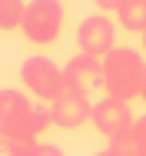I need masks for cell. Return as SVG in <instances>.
<instances>
[{"instance_id":"obj_1","label":"cell","mask_w":146,"mask_h":156,"mask_svg":"<svg viewBox=\"0 0 146 156\" xmlns=\"http://www.w3.org/2000/svg\"><path fill=\"white\" fill-rule=\"evenodd\" d=\"M143 73H146L143 57L133 47H116L113 53L103 57V90H106V96H116V100L130 103L133 96H140Z\"/></svg>"},{"instance_id":"obj_2","label":"cell","mask_w":146,"mask_h":156,"mask_svg":"<svg viewBox=\"0 0 146 156\" xmlns=\"http://www.w3.org/2000/svg\"><path fill=\"white\" fill-rule=\"evenodd\" d=\"M20 80L30 93L43 103H57L60 96L66 93V76H63V66H57L47 57H27L20 66Z\"/></svg>"},{"instance_id":"obj_3","label":"cell","mask_w":146,"mask_h":156,"mask_svg":"<svg viewBox=\"0 0 146 156\" xmlns=\"http://www.w3.org/2000/svg\"><path fill=\"white\" fill-rule=\"evenodd\" d=\"M20 30L27 33L30 43H40V47L53 43L63 30V3L60 0H30Z\"/></svg>"},{"instance_id":"obj_4","label":"cell","mask_w":146,"mask_h":156,"mask_svg":"<svg viewBox=\"0 0 146 156\" xmlns=\"http://www.w3.org/2000/svg\"><path fill=\"white\" fill-rule=\"evenodd\" d=\"M77 43H80V53H90V57H106L116 50V27L106 13H93L87 17L80 27H77Z\"/></svg>"},{"instance_id":"obj_5","label":"cell","mask_w":146,"mask_h":156,"mask_svg":"<svg viewBox=\"0 0 146 156\" xmlns=\"http://www.w3.org/2000/svg\"><path fill=\"white\" fill-rule=\"evenodd\" d=\"M90 123L96 126V133H103L106 140H116L123 133H130L136 116L130 113V103L126 100H116V96H103L100 103H93V120Z\"/></svg>"},{"instance_id":"obj_6","label":"cell","mask_w":146,"mask_h":156,"mask_svg":"<svg viewBox=\"0 0 146 156\" xmlns=\"http://www.w3.org/2000/svg\"><path fill=\"white\" fill-rule=\"evenodd\" d=\"M63 76H66V90L70 93L90 96V90L103 87V60L100 57H90V53H77L73 60L63 66Z\"/></svg>"},{"instance_id":"obj_7","label":"cell","mask_w":146,"mask_h":156,"mask_svg":"<svg viewBox=\"0 0 146 156\" xmlns=\"http://www.w3.org/2000/svg\"><path fill=\"white\" fill-rule=\"evenodd\" d=\"M50 116H53V126H60V129H77L93 120V103L87 96L66 90L57 103H50Z\"/></svg>"},{"instance_id":"obj_8","label":"cell","mask_w":146,"mask_h":156,"mask_svg":"<svg viewBox=\"0 0 146 156\" xmlns=\"http://www.w3.org/2000/svg\"><path fill=\"white\" fill-rule=\"evenodd\" d=\"M47 126H53L50 110L27 106L23 113H17V116H10L7 123H0V136H23V140H37Z\"/></svg>"},{"instance_id":"obj_9","label":"cell","mask_w":146,"mask_h":156,"mask_svg":"<svg viewBox=\"0 0 146 156\" xmlns=\"http://www.w3.org/2000/svg\"><path fill=\"white\" fill-rule=\"evenodd\" d=\"M116 20H119L123 30L143 37L146 33V0H126V3L116 10Z\"/></svg>"},{"instance_id":"obj_10","label":"cell","mask_w":146,"mask_h":156,"mask_svg":"<svg viewBox=\"0 0 146 156\" xmlns=\"http://www.w3.org/2000/svg\"><path fill=\"white\" fill-rule=\"evenodd\" d=\"M27 3L23 0H0V30H17L23 27Z\"/></svg>"},{"instance_id":"obj_11","label":"cell","mask_w":146,"mask_h":156,"mask_svg":"<svg viewBox=\"0 0 146 156\" xmlns=\"http://www.w3.org/2000/svg\"><path fill=\"white\" fill-rule=\"evenodd\" d=\"M27 106H30V100L20 90H0V123H7L10 116L23 113Z\"/></svg>"},{"instance_id":"obj_12","label":"cell","mask_w":146,"mask_h":156,"mask_svg":"<svg viewBox=\"0 0 146 156\" xmlns=\"http://www.w3.org/2000/svg\"><path fill=\"white\" fill-rule=\"evenodd\" d=\"M0 150L7 156H30L37 150V140H23V136H0Z\"/></svg>"},{"instance_id":"obj_13","label":"cell","mask_w":146,"mask_h":156,"mask_svg":"<svg viewBox=\"0 0 146 156\" xmlns=\"http://www.w3.org/2000/svg\"><path fill=\"white\" fill-rule=\"evenodd\" d=\"M110 153H113V156H140V153H136L133 129H130V133H123V136H116V140H110Z\"/></svg>"},{"instance_id":"obj_14","label":"cell","mask_w":146,"mask_h":156,"mask_svg":"<svg viewBox=\"0 0 146 156\" xmlns=\"http://www.w3.org/2000/svg\"><path fill=\"white\" fill-rule=\"evenodd\" d=\"M133 140H136V153L146 156V116H140L133 123Z\"/></svg>"},{"instance_id":"obj_15","label":"cell","mask_w":146,"mask_h":156,"mask_svg":"<svg viewBox=\"0 0 146 156\" xmlns=\"http://www.w3.org/2000/svg\"><path fill=\"white\" fill-rule=\"evenodd\" d=\"M30 156H63V150L53 146V143H37V150H33Z\"/></svg>"},{"instance_id":"obj_16","label":"cell","mask_w":146,"mask_h":156,"mask_svg":"<svg viewBox=\"0 0 146 156\" xmlns=\"http://www.w3.org/2000/svg\"><path fill=\"white\" fill-rule=\"evenodd\" d=\"M123 3H126V0H96V7H100L103 13H116Z\"/></svg>"},{"instance_id":"obj_17","label":"cell","mask_w":146,"mask_h":156,"mask_svg":"<svg viewBox=\"0 0 146 156\" xmlns=\"http://www.w3.org/2000/svg\"><path fill=\"white\" fill-rule=\"evenodd\" d=\"M140 100L146 103V73H143V87H140Z\"/></svg>"},{"instance_id":"obj_18","label":"cell","mask_w":146,"mask_h":156,"mask_svg":"<svg viewBox=\"0 0 146 156\" xmlns=\"http://www.w3.org/2000/svg\"><path fill=\"white\" fill-rule=\"evenodd\" d=\"M140 43H143V53H146V33H143V37H140Z\"/></svg>"},{"instance_id":"obj_19","label":"cell","mask_w":146,"mask_h":156,"mask_svg":"<svg viewBox=\"0 0 146 156\" xmlns=\"http://www.w3.org/2000/svg\"><path fill=\"white\" fill-rule=\"evenodd\" d=\"M96 156H113V153H110V150H103V153H96Z\"/></svg>"}]
</instances>
